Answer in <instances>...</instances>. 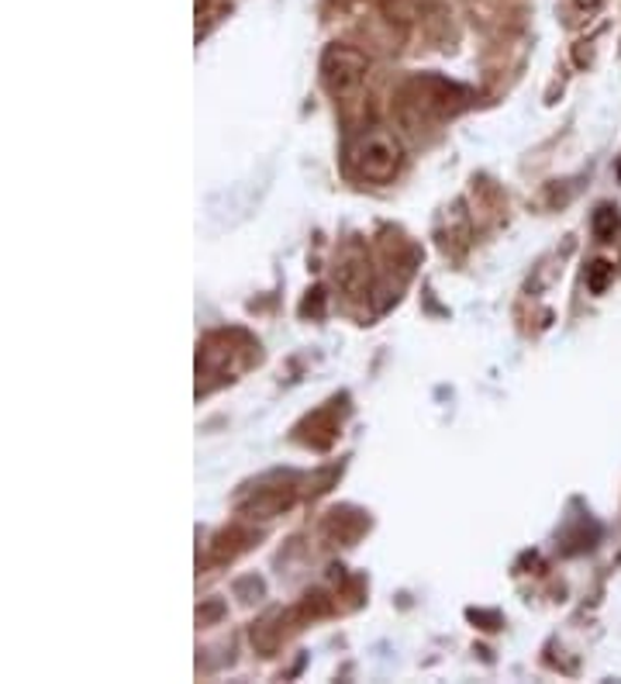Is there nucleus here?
Here are the masks:
<instances>
[{"label":"nucleus","mask_w":621,"mask_h":684,"mask_svg":"<svg viewBox=\"0 0 621 684\" xmlns=\"http://www.w3.org/2000/svg\"><path fill=\"white\" fill-rule=\"evenodd\" d=\"M470 94L442 76H414L398 91V118L407 129H422L466 108Z\"/></svg>","instance_id":"obj_1"},{"label":"nucleus","mask_w":621,"mask_h":684,"mask_svg":"<svg viewBox=\"0 0 621 684\" xmlns=\"http://www.w3.org/2000/svg\"><path fill=\"white\" fill-rule=\"evenodd\" d=\"M349 166L366 183H390L404 166V149L387 129H373L352 142Z\"/></svg>","instance_id":"obj_2"},{"label":"nucleus","mask_w":621,"mask_h":684,"mask_svg":"<svg viewBox=\"0 0 621 684\" xmlns=\"http://www.w3.org/2000/svg\"><path fill=\"white\" fill-rule=\"evenodd\" d=\"M366 73H369V59L360 49L331 41V46L321 52V87L336 100L360 94V87L366 83Z\"/></svg>","instance_id":"obj_3"},{"label":"nucleus","mask_w":621,"mask_h":684,"mask_svg":"<svg viewBox=\"0 0 621 684\" xmlns=\"http://www.w3.org/2000/svg\"><path fill=\"white\" fill-rule=\"evenodd\" d=\"M336 277L349 298H366L373 290V263L366 253H360V249H349V253L339 260Z\"/></svg>","instance_id":"obj_4"},{"label":"nucleus","mask_w":621,"mask_h":684,"mask_svg":"<svg viewBox=\"0 0 621 684\" xmlns=\"http://www.w3.org/2000/svg\"><path fill=\"white\" fill-rule=\"evenodd\" d=\"M290 502H294V491L290 488H259L242 502V512L248 518H273L283 508H290Z\"/></svg>","instance_id":"obj_5"},{"label":"nucleus","mask_w":621,"mask_h":684,"mask_svg":"<svg viewBox=\"0 0 621 684\" xmlns=\"http://www.w3.org/2000/svg\"><path fill=\"white\" fill-rule=\"evenodd\" d=\"M611 263H605V260H597L594 266H590V274H587V287L594 290V295H600V290L608 287V280H611Z\"/></svg>","instance_id":"obj_6"},{"label":"nucleus","mask_w":621,"mask_h":684,"mask_svg":"<svg viewBox=\"0 0 621 684\" xmlns=\"http://www.w3.org/2000/svg\"><path fill=\"white\" fill-rule=\"evenodd\" d=\"M611 225H618V215L611 212V207H600V212L594 215V228H597V236L605 239L611 232Z\"/></svg>","instance_id":"obj_7"},{"label":"nucleus","mask_w":621,"mask_h":684,"mask_svg":"<svg viewBox=\"0 0 621 684\" xmlns=\"http://www.w3.org/2000/svg\"><path fill=\"white\" fill-rule=\"evenodd\" d=\"M573 4H576L580 11H597L600 4H605V0H573Z\"/></svg>","instance_id":"obj_8"}]
</instances>
